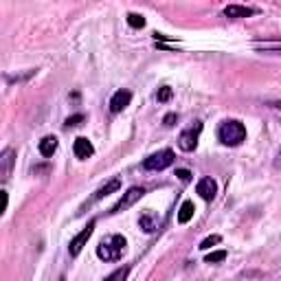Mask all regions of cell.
Segmentation results:
<instances>
[{
    "label": "cell",
    "mask_w": 281,
    "mask_h": 281,
    "mask_svg": "<svg viewBox=\"0 0 281 281\" xmlns=\"http://www.w3.org/2000/svg\"><path fill=\"white\" fill-rule=\"evenodd\" d=\"M226 260V250H216V253H209L204 257V262L206 264H220V262H224Z\"/></svg>",
    "instance_id": "ac0fdd59"
},
{
    "label": "cell",
    "mask_w": 281,
    "mask_h": 281,
    "mask_svg": "<svg viewBox=\"0 0 281 281\" xmlns=\"http://www.w3.org/2000/svg\"><path fill=\"white\" fill-rule=\"evenodd\" d=\"M194 213H196V206L191 200H184L182 206H180V211H178V222L180 224H187V222L194 218Z\"/></svg>",
    "instance_id": "9a60e30c"
},
{
    "label": "cell",
    "mask_w": 281,
    "mask_h": 281,
    "mask_svg": "<svg viewBox=\"0 0 281 281\" xmlns=\"http://www.w3.org/2000/svg\"><path fill=\"white\" fill-rule=\"evenodd\" d=\"M35 73H38V68H31V71H27L25 75H7V81H9V84H20V81H27L29 77H33Z\"/></svg>",
    "instance_id": "d6986e66"
},
{
    "label": "cell",
    "mask_w": 281,
    "mask_h": 281,
    "mask_svg": "<svg viewBox=\"0 0 281 281\" xmlns=\"http://www.w3.org/2000/svg\"><path fill=\"white\" fill-rule=\"evenodd\" d=\"M176 121H178V114H176V112H169V114L165 116V119H162V123H165L167 128H172V125H174Z\"/></svg>",
    "instance_id": "cb8c5ba5"
},
{
    "label": "cell",
    "mask_w": 281,
    "mask_h": 281,
    "mask_svg": "<svg viewBox=\"0 0 281 281\" xmlns=\"http://www.w3.org/2000/svg\"><path fill=\"white\" fill-rule=\"evenodd\" d=\"M125 250V238L123 235H108L97 246V257L101 262H119Z\"/></svg>",
    "instance_id": "7a4b0ae2"
},
{
    "label": "cell",
    "mask_w": 281,
    "mask_h": 281,
    "mask_svg": "<svg viewBox=\"0 0 281 281\" xmlns=\"http://www.w3.org/2000/svg\"><path fill=\"white\" fill-rule=\"evenodd\" d=\"M128 275H130V266H123V268H119V270H114L110 277H106L103 281H125L128 279Z\"/></svg>",
    "instance_id": "2e32d148"
},
{
    "label": "cell",
    "mask_w": 281,
    "mask_h": 281,
    "mask_svg": "<svg viewBox=\"0 0 281 281\" xmlns=\"http://www.w3.org/2000/svg\"><path fill=\"white\" fill-rule=\"evenodd\" d=\"M220 242H222L220 235H211V238L202 240V242H200V246H198V248H200V250H209L211 246H216V244H220Z\"/></svg>",
    "instance_id": "44dd1931"
},
{
    "label": "cell",
    "mask_w": 281,
    "mask_h": 281,
    "mask_svg": "<svg viewBox=\"0 0 281 281\" xmlns=\"http://www.w3.org/2000/svg\"><path fill=\"white\" fill-rule=\"evenodd\" d=\"M95 224H97V222L90 220L84 231L77 233L75 238L71 240V244H68V253H71V257H77V255L81 253V248H84L86 244H88V240H90V235H92V231H95Z\"/></svg>",
    "instance_id": "8992f818"
},
{
    "label": "cell",
    "mask_w": 281,
    "mask_h": 281,
    "mask_svg": "<svg viewBox=\"0 0 281 281\" xmlns=\"http://www.w3.org/2000/svg\"><path fill=\"white\" fill-rule=\"evenodd\" d=\"M73 152H75V156L79 160H86L95 154V147L86 136H79V138H75V143H73Z\"/></svg>",
    "instance_id": "30bf717a"
},
{
    "label": "cell",
    "mask_w": 281,
    "mask_h": 281,
    "mask_svg": "<svg viewBox=\"0 0 281 281\" xmlns=\"http://www.w3.org/2000/svg\"><path fill=\"white\" fill-rule=\"evenodd\" d=\"M196 194L202 198V200H213L216 198V194H218V182L213 180V178H202V180H198V184H196Z\"/></svg>",
    "instance_id": "9c48e42d"
},
{
    "label": "cell",
    "mask_w": 281,
    "mask_h": 281,
    "mask_svg": "<svg viewBox=\"0 0 281 281\" xmlns=\"http://www.w3.org/2000/svg\"><path fill=\"white\" fill-rule=\"evenodd\" d=\"M257 9L253 7H242V5H228L224 9V16L226 18H248V16H255Z\"/></svg>",
    "instance_id": "7c38bea8"
},
{
    "label": "cell",
    "mask_w": 281,
    "mask_h": 281,
    "mask_svg": "<svg viewBox=\"0 0 281 281\" xmlns=\"http://www.w3.org/2000/svg\"><path fill=\"white\" fill-rule=\"evenodd\" d=\"M172 97H174V90H172V88H169V86H162L160 90L156 92V99H158L160 103H167Z\"/></svg>",
    "instance_id": "ffe728a7"
},
{
    "label": "cell",
    "mask_w": 281,
    "mask_h": 281,
    "mask_svg": "<svg viewBox=\"0 0 281 281\" xmlns=\"http://www.w3.org/2000/svg\"><path fill=\"white\" fill-rule=\"evenodd\" d=\"M121 189V180L119 178H112V180H108L103 187H99L97 191H95V196L88 200V204H92V202H97V200H101V198H106L108 194H112V191H119Z\"/></svg>",
    "instance_id": "8fae6325"
},
{
    "label": "cell",
    "mask_w": 281,
    "mask_h": 281,
    "mask_svg": "<svg viewBox=\"0 0 281 281\" xmlns=\"http://www.w3.org/2000/svg\"><path fill=\"white\" fill-rule=\"evenodd\" d=\"M128 25L132 29H143L145 27V18L140 13H128Z\"/></svg>",
    "instance_id": "e0dca14e"
},
{
    "label": "cell",
    "mask_w": 281,
    "mask_h": 281,
    "mask_svg": "<svg viewBox=\"0 0 281 281\" xmlns=\"http://www.w3.org/2000/svg\"><path fill=\"white\" fill-rule=\"evenodd\" d=\"M176 176H178L182 182H189L191 180V172H189V169H176Z\"/></svg>",
    "instance_id": "603a6c76"
},
{
    "label": "cell",
    "mask_w": 281,
    "mask_h": 281,
    "mask_svg": "<svg viewBox=\"0 0 281 281\" xmlns=\"http://www.w3.org/2000/svg\"><path fill=\"white\" fill-rule=\"evenodd\" d=\"M138 224H140V228H143L145 233H154V231L158 228V218L154 216L152 211H145L143 216H140V222H138Z\"/></svg>",
    "instance_id": "5bb4252c"
},
{
    "label": "cell",
    "mask_w": 281,
    "mask_h": 281,
    "mask_svg": "<svg viewBox=\"0 0 281 281\" xmlns=\"http://www.w3.org/2000/svg\"><path fill=\"white\" fill-rule=\"evenodd\" d=\"M81 121H84V114H75V116H68V119H66V128H75V125H79Z\"/></svg>",
    "instance_id": "7402d4cb"
},
{
    "label": "cell",
    "mask_w": 281,
    "mask_h": 281,
    "mask_svg": "<svg viewBox=\"0 0 281 281\" xmlns=\"http://www.w3.org/2000/svg\"><path fill=\"white\" fill-rule=\"evenodd\" d=\"M143 196H145V189H143V187H130V189L123 194L121 200L112 206V211H110V213H121V211H125V209H130V206L136 204Z\"/></svg>",
    "instance_id": "5b68a950"
},
{
    "label": "cell",
    "mask_w": 281,
    "mask_h": 281,
    "mask_svg": "<svg viewBox=\"0 0 281 281\" xmlns=\"http://www.w3.org/2000/svg\"><path fill=\"white\" fill-rule=\"evenodd\" d=\"M200 132H202V123L198 121L196 125H191L184 132H180L178 136V147L182 152H194L198 147V138H200Z\"/></svg>",
    "instance_id": "277c9868"
},
{
    "label": "cell",
    "mask_w": 281,
    "mask_h": 281,
    "mask_svg": "<svg viewBox=\"0 0 281 281\" xmlns=\"http://www.w3.org/2000/svg\"><path fill=\"white\" fill-rule=\"evenodd\" d=\"M130 101H132V92L130 90H125V88L116 90L112 95V99H110V112H114V114L123 112V110L130 106Z\"/></svg>",
    "instance_id": "ba28073f"
},
{
    "label": "cell",
    "mask_w": 281,
    "mask_h": 281,
    "mask_svg": "<svg viewBox=\"0 0 281 281\" xmlns=\"http://www.w3.org/2000/svg\"><path fill=\"white\" fill-rule=\"evenodd\" d=\"M13 162H16V150L7 147V150L3 152V156H0V178H3V182H7L11 178Z\"/></svg>",
    "instance_id": "52a82bcc"
},
{
    "label": "cell",
    "mask_w": 281,
    "mask_h": 281,
    "mask_svg": "<svg viewBox=\"0 0 281 281\" xmlns=\"http://www.w3.org/2000/svg\"><path fill=\"white\" fill-rule=\"evenodd\" d=\"M38 150H40V154L42 156H53L55 154V150H57V136H53V134H49V136H44L42 140H40V145H38Z\"/></svg>",
    "instance_id": "4fadbf2b"
},
{
    "label": "cell",
    "mask_w": 281,
    "mask_h": 281,
    "mask_svg": "<svg viewBox=\"0 0 281 281\" xmlns=\"http://www.w3.org/2000/svg\"><path fill=\"white\" fill-rule=\"evenodd\" d=\"M172 162H174V152L160 150V152L152 154V156H147L143 160V169H147V172H162V169H167Z\"/></svg>",
    "instance_id": "3957f363"
},
{
    "label": "cell",
    "mask_w": 281,
    "mask_h": 281,
    "mask_svg": "<svg viewBox=\"0 0 281 281\" xmlns=\"http://www.w3.org/2000/svg\"><path fill=\"white\" fill-rule=\"evenodd\" d=\"M218 138L228 147H238L246 140V128H244V123L238 119H226L220 123Z\"/></svg>",
    "instance_id": "6da1fadb"
}]
</instances>
